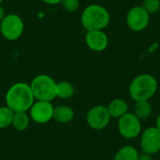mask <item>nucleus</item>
<instances>
[{"label": "nucleus", "mask_w": 160, "mask_h": 160, "mask_svg": "<svg viewBox=\"0 0 160 160\" xmlns=\"http://www.w3.org/2000/svg\"><path fill=\"white\" fill-rule=\"evenodd\" d=\"M75 94L74 85L68 81L57 82V98L61 99H69Z\"/></svg>", "instance_id": "17"}, {"label": "nucleus", "mask_w": 160, "mask_h": 160, "mask_svg": "<svg viewBox=\"0 0 160 160\" xmlns=\"http://www.w3.org/2000/svg\"><path fill=\"white\" fill-rule=\"evenodd\" d=\"M111 115L106 106L96 105L86 114V123L94 130H101L107 128L111 122Z\"/></svg>", "instance_id": "7"}, {"label": "nucleus", "mask_w": 160, "mask_h": 160, "mask_svg": "<svg viewBox=\"0 0 160 160\" xmlns=\"http://www.w3.org/2000/svg\"><path fill=\"white\" fill-rule=\"evenodd\" d=\"M158 48H159V43H158V42H154V43H152V44L149 46L148 52H149V53H153V52H155Z\"/></svg>", "instance_id": "21"}, {"label": "nucleus", "mask_w": 160, "mask_h": 160, "mask_svg": "<svg viewBox=\"0 0 160 160\" xmlns=\"http://www.w3.org/2000/svg\"><path fill=\"white\" fill-rule=\"evenodd\" d=\"M3 1H4V0H0V5L2 4V2H3Z\"/></svg>", "instance_id": "26"}, {"label": "nucleus", "mask_w": 160, "mask_h": 160, "mask_svg": "<svg viewBox=\"0 0 160 160\" xmlns=\"http://www.w3.org/2000/svg\"><path fill=\"white\" fill-rule=\"evenodd\" d=\"M139 155L137 148L132 145H125L115 153L113 160H137Z\"/></svg>", "instance_id": "16"}, {"label": "nucleus", "mask_w": 160, "mask_h": 160, "mask_svg": "<svg viewBox=\"0 0 160 160\" xmlns=\"http://www.w3.org/2000/svg\"><path fill=\"white\" fill-rule=\"evenodd\" d=\"M14 112L7 106H0V129L11 126Z\"/></svg>", "instance_id": "18"}, {"label": "nucleus", "mask_w": 160, "mask_h": 160, "mask_svg": "<svg viewBox=\"0 0 160 160\" xmlns=\"http://www.w3.org/2000/svg\"><path fill=\"white\" fill-rule=\"evenodd\" d=\"M24 30L22 19L15 13H9L0 22V32L2 36L10 41L20 38Z\"/></svg>", "instance_id": "5"}, {"label": "nucleus", "mask_w": 160, "mask_h": 160, "mask_svg": "<svg viewBox=\"0 0 160 160\" xmlns=\"http://www.w3.org/2000/svg\"><path fill=\"white\" fill-rule=\"evenodd\" d=\"M111 21V15L107 8L101 5L92 4L87 6L81 16V22L86 31L103 30Z\"/></svg>", "instance_id": "3"}, {"label": "nucleus", "mask_w": 160, "mask_h": 160, "mask_svg": "<svg viewBox=\"0 0 160 160\" xmlns=\"http://www.w3.org/2000/svg\"><path fill=\"white\" fill-rule=\"evenodd\" d=\"M61 1L62 0H42V2L48 5H58L61 4Z\"/></svg>", "instance_id": "23"}, {"label": "nucleus", "mask_w": 160, "mask_h": 160, "mask_svg": "<svg viewBox=\"0 0 160 160\" xmlns=\"http://www.w3.org/2000/svg\"><path fill=\"white\" fill-rule=\"evenodd\" d=\"M137 160H153V158H152L151 155L142 153V154H140L139 155V158H138Z\"/></svg>", "instance_id": "22"}, {"label": "nucleus", "mask_w": 160, "mask_h": 160, "mask_svg": "<svg viewBox=\"0 0 160 160\" xmlns=\"http://www.w3.org/2000/svg\"><path fill=\"white\" fill-rule=\"evenodd\" d=\"M10 1H16V0H10Z\"/></svg>", "instance_id": "27"}, {"label": "nucleus", "mask_w": 160, "mask_h": 160, "mask_svg": "<svg viewBox=\"0 0 160 160\" xmlns=\"http://www.w3.org/2000/svg\"><path fill=\"white\" fill-rule=\"evenodd\" d=\"M6 106L13 112H27L36 101L30 84L18 82L12 84L6 93Z\"/></svg>", "instance_id": "1"}, {"label": "nucleus", "mask_w": 160, "mask_h": 160, "mask_svg": "<svg viewBox=\"0 0 160 160\" xmlns=\"http://www.w3.org/2000/svg\"><path fill=\"white\" fill-rule=\"evenodd\" d=\"M53 111L54 107L52 102L36 100L29 110V116L35 123L43 125L52 120Z\"/></svg>", "instance_id": "10"}, {"label": "nucleus", "mask_w": 160, "mask_h": 160, "mask_svg": "<svg viewBox=\"0 0 160 160\" xmlns=\"http://www.w3.org/2000/svg\"><path fill=\"white\" fill-rule=\"evenodd\" d=\"M30 120V116L27 112H14L11 126L17 131H24L29 127Z\"/></svg>", "instance_id": "15"}, {"label": "nucleus", "mask_w": 160, "mask_h": 160, "mask_svg": "<svg viewBox=\"0 0 160 160\" xmlns=\"http://www.w3.org/2000/svg\"><path fill=\"white\" fill-rule=\"evenodd\" d=\"M150 22V14L142 7H132L127 14V24L131 31L142 32Z\"/></svg>", "instance_id": "8"}, {"label": "nucleus", "mask_w": 160, "mask_h": 160, "mask_svg": "<svg viewBox=\"0 0 160 160\" xmlns=\"http://www.w3.org/2000/svg\"><path fill=\"white\" fill-rule=\"evenodd\" d=\"M153 112V107L152 104L149 102V100H142V101H137L134 105V114L140 119L144 120L149 118L152 115Z\"/></svg>", "instance_id": "14"}, {"label": "nucleus", "mask_w": 160, "mask_h": 160, "mask_svg": "<svg viewBox=\"0 0 160 160\" xmlns=\"http://www.w3.org/2000/svg\"><path fill=\"white\" fill-rule=\"evenodd\" d=\"M85 43L94 52H103L108 48L109 38L103 30L87 31L85 34Z\"/></svg>", "instance_id": "11"}, {"label": "nucleus", "mask_w": 160, "mask_h": 160, "mask_svg": "<svg viewBox=\"0 0 160 160\" xmlns=\"http://www.w3.org/2000/svg\"><path fill=\"white\" fill-rule=\"evenodd\" d=\"M7 14H6V12H5V9H4V8L0 5V22H2V20L5 18V16H6Z\"/></svg>", "instance_id": "24"}, {"label": "nucleus", "mask_w": 160, "mask_h": 160, "mask_svg": "<svg viewBox=\"0 0 160 160\" xmlns=\"http://www.w3.org/2000/svg\"><path fill=\"white\" fill-rule=\"evenodd\" d=\"M158 83L157 79L151 74H141L136 76L129 84L130 98L135 101L151 99L157 93Z\"/></svg>", "instance_id": "2"}, {"label": "nucleus", "mask_w": 160, "mask_h": 160, "mask_svg": "<svg viewBox=\"0 0 160 160\" xmlns=\"http://www.w3.org/2000/svg\"><path fill=\"white\" fill-rule=\"evenodd\" d=\"M30 87L36 100L52 102L57 98V82L50 75H37L32 80Z\"/></svg>", "instance_id": "4"}, {"label": "nucleus", "mask_w": 160, "mask_h": 160, "mask_svg": "<svg viewBox=\"0 0 160 160\" xmlns=\"http://www.w3.org/2000/svg\"><path fill=\"white\" fill-rule=\"evenodd\" d=\"M140 144L142 153L156 155L160 151V131L156 127H149L141 133Z\"/></svg>", "instance_id": "9"}, {"label": "nucleus", "mask_w": 160, "mask_h": 160, "mask_svg": "<svg viewBox=\"0 0 160 160\" xmlns=\"http://www.w3.org/2000/svg\"><path fill=\"white\" fill-rule=\"evenodd\" d=\"M117 128L123 138L132 140L141 135L142 123L133 112H128L118 119Z\"/></svg>", "instance_id": "6"}, {"label": "nucleus", "mask_w": 160, "mask_h": 160, "mask_svg": "<svg viewBox=\"0 0 160 160\" xmlns=\"http://www.w3.org/2000/svg\"><path fill=\"white\" fill-rule=\"evenodd\" d=\"M142 7L150 15L156 14L160 9V0H143Z\"/></svg>", "instance_id": "19"}, {"label": "nucleus", "mask_w": 160, "mask_h": 160, "mask_svg": "<svg viewBox=\"0 0 160 160\" xmlns=\"http://www.w3.org/2000/svg\"><path fill=\"white\" fill-rule=\"evenodd\" d=\"M61 5L68 12H75L80 7V0H62Z\"/></svg>", "instance_id": "20"}, {"label": "nucleus", "mask_w": 160, "mask_h": 160, "mask_svg": "<svg viewBox=\"0 0 160 160\" xmlns=\"http://www.w3.org/2000/svg\"><path fill=\"white\" fill-rule=\"evenodd\" d=\"M128 103L123 98L112 99L107 106L108 112L112 118H121L123 115L128 112Z\"/></svg>", "instance_id": "12"}, {"label": "nucleus", "mask_w": 160, "mask_h": 160, "mask_svg": "<svg viewBox=\"0 0 160 160\" xmlns=\"http://www.w3.org/2000/svg\"><path fill=\"white\" fill-rule=\"evenodd\" d=\"M74 116L73 109L68 105H58L54 107L52 119L59 124H68L73 120Z\"/></svg>", "instance_id": "13"}, {"label": "nucleus", "mask_w": 160, "mask_h": 160, "mask_svg": "<svg viewBox=\"0 0 160 160\" xmlns=\"http://www.w3.org/2000/svg\"><path fill=\"white\" fill-rule=\"evenodd\" d=\"M156 128L160 131V113L158 114V116L157 117V120H156Z\"/></svg>", "instance_id": "25"}]
</instances>
